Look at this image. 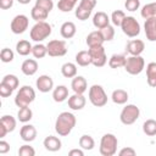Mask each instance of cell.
<instances>
[{"label": "cell", "instance_id": "6da1fadb", "mask_svg": "<svg viewBox=\"0 0 156 156\" xmlns=\"http://www.w3.org/2000/svg\"><path fill=\"white\" fill-rule=\"evenodd\" d=\"M76 116L71 112H61L55 122V130L61 136H67L76 126Z\"/></svg>", "mask_w": 156, "mask_h": 156}, {"label": "cell", "instance_id": "7a4b0ae2", "mask_svg": "<svg viewBox=\"0 0 156 156\" xmlns=\"http://www.w3.org/2000/svg\"><path fill=\"white\" fill-rule=\"evenodd\" d=\"M117 145H118L117 138L111 133H106L102 135L100 140V147H99L100 154L102 156H112L117 152Z\"/></svg>", "mask_w": 156, "mask_h": 156}, {"label": "cell", "instance_id": "3957f363", "mask_svg": "<svg viewBox=\"0 0 156 156\" xmlns=\"http://www.w3.org/2000/svg\"><path fill=\"white\" fill-rule=\"evenodd\" d=\"M35 99V91L30 85H23L20 88L18 93L16 94L15 98V104L17 107H26L29 106Z\"/></svg>", "mask_w": 156, "mask_h": 156}, {"label": "cell", "instance_id": "277c9868", "mask_svg": "<svg viewBox=\"0 0 156 156\" xmlns=\"http://www.w3.org/2000/svg\"><path fill=\"white\" fill-rule=\"evenodd\" d=\"M50 34H51V26L45 21L37 22L30 29V39L37 41V43L43 41Z\"/></svg>", "mask_w": 156, "mask_h": 156}, {"label": "cell", "instance_id": "5b68a950", "mask_svg": "<svg viewBox=\"0 0 156 156\" xmlns=\"http://www.w3.org/2000/svg\"><path fill=\"white\" fill-rule=\"evenodd\" d=\"M89 100L96 107H102L107 104V94L99 84H94L89 88Z\"/></svg>", "mask_w": 156, "mask_h": 156}, {"label": "cell", "instance_id": "8992f818", "mask_svg": "<svg viewBox=\"0 0 156 156\" xmlns=\"http://www.w3.org/2000/svg\"><path fill=\"white\" fill-rule=\"evenodd\" d=\"M139 116H140L139 107L130 104V105H127L126 107H123V110L121 111V115H119V119L123 124L130 126L139 118Z\"/></svg>", "mask_w": 156, "mask_h": 156}, {"label": "cell", "instance_id": "52a82bcc", "mask_svg": "<svg viewBox=\"0 0 156 156\" xmlns=\"http://www.w3.org/2000/svg\"><path fill=\"white\" fill-rule=\"evenodd\" d=\"M144 67H145V61H144V58L140 55L139 56H132L130 55L126 60L124 69L129 74H132V76H136V74L141 73L143 69H144Z\"/></svg>", "mask_w": 156, "mask_h": 156}, {"label": "cell", "instance_id": "ba28073f", "mask_svg": "<svg viewBox=\"0 0 156 156\" xmlns=\"http://www.w3.org/2000/svg\"><path fill=\"white\" fill-rule=\"evenodd\" d=\"M121 28L122 32L129 38H134L140 33V24L133 16H126L121 24Z\"/></svg>", "mask_w": 156, "mask_h": 156}, {"label": "cell", "instance_id": "9c48e42d", "mask_svg": "<svg viewBox=\"0 0 156 156\" xmlns=\"http://www.w3.org/2000/svg\"><path fill=\"white\" fill-rule=\"evenodd\" d=\"M96 5V0H80L78 7L76 9V17L79 21H85L89 18V16L93 12V9Z\"/></svg>", "mask_w": 156, "mask_h": 156}, {"label": "cell", "instance_id": "30bf717a", "mask_svg": "<svg viewBox=\"0 0 156 156\" xmlns=\"http://www.w3.org/2000/svg\"><path fill=\"white\" fill-rule=\"evenodd\" d=\"M48 55L51 57H60L67 54V46L65 40H50L46 44Z\"/></svg>", "mask_w": 156, "mask_h": 156}, {"label": "cell", "instance_id": "8fae6325", "mask_svg": "<svg viewBox=\"0 0 156 156\" xmlns=\"http://www.w3.org/2000/svg\"><path fill=\"white\" fill-rule=\"evenodd\" d=\"M89 52L91 56V63L95 67L105 66V63L107 62V57H106V52H105V49L102 45L89 48Z\"/></svg>", "mask_w": 156, "mask_h": 156}, {"label": "cell", "instance_id": "7c38bea8", "mask_svg": "<svg viewBox=\"0 0 156 156\" xmlns=\"http://www.w3.org/2000/svg\"><path fill=\"white\" fill-rule=\"evenodd\" d=\"M29 26V20L26 15H17L11 21V32L15 34H22L27 30Z\"/></svg>", "mask_w": 156, "mask_h": 156}, {"label": "cell", "instance_id": "4fadbf2b", "mask_svg": "<svg viewBox=\"0 0 156 156\" xmlns=\"http://www.w3.org/2000/svg\"><path fill=\"white\" fill-rule=\"evenodd\" d=\"M145 49V44L143 40L140 39H133L129 40L126 45V51L128 54H130L132 56H139Z\"/></svg>", "mask_w": 156, "mask_h": 156}, {"label": "cell", "instance_id": "5bb4252c", "mask_svg": "<svg viewBox=\"0 0 156 156\" xmlns=\"http://www.w3.org/2000/svg\"><path fill=\"white\" fill-rule=\"evenodd\" d=\"M35 85H37V88H38L39 91H41V93H49L54 88V80H52V78L50 76L43 74V76H40L35 80Z\"/></svg>", "mask_w": 156, "mask_h": 156}, {"label": "cell", "instance_id": "9a60e30c", "mask_svg": "<svg viewBox=\"0 0 156 156\" xmlns=\"http://www.w3.org/2000/svg\"><path fill=\"white\" fill-rule=\"evenodd\" d=\"M144 29H145L146 39L150 41H156V17L145 20Z\"/></svg>", "mask_w": 156, "mask_h": 156}, {"label": "cell", "instance_id": "2e32d148", "mask_svg": "<svg viewBox=\"0 0 156 156\" xmlns=\"http://www.w3.org/2000/svg\"><path fill=\"white\" fill-rule=\"evenodd\" d=\"M85 98L83 96V94H77L74 93L72 96L68 98V107L71 110H74V111H78V110H82L84 106H85Z\"/></svg>", "mask_w": 156, "mask_h": 156}, {"label": "cell", "instance_id": "e0dca14e", "mask_svg": "<svg viewBox=\"0 0 156 156\" xmlns=\"http://www.w3.org/2000/svg\"><path fill=\"white\" fill-rule=\"evenodd\" d=\"M20 136L23 141L30 143L37 138V129L32 124H24L20 130Z\"/></svg>", "mask_w": 156, "mask_h": 156}, {"label": "cell", "instance_id": "ac0fdd59", "mask_svg": "<svg viewBox=\"0 0 156 156\" xmlns=\"http://www.w3.org/2000/svg\"><path fill=\"white\" fill-rule=\"evenodd\" d=\"M71 88L77 94H84L87 91V88H88L87 79L82 76H76L71 82Z\"/></svg>", "mask_w": 156, "mask_h": 156}, {"label": "cell", "instance_id": "d6986e66", "mask_svg": "<svg viewBox=\"0 0 156 156\" xmlns=\"http://www.w3.org/2000/svg\"><path fill=\"white\" fill-rule=\"evenodd\" d=\"M44 147L48 150V151H51V152H55V151H58L61 149V140L57 138V136H54V135H49L44 139Z\"/></svg>", "mask_w": 156, "mask_h": 156}, {"label": "cell", "instance_id": "ffe728a7", "mask_svg": "<svg viewBox=\"0 0 156 156\" xmlns=\"http://www.w3.org/2000/svg\"><path fill=\"white\" fill-rule=\"evenodd\" d=\"M104 41H105V40H104V37H102V34L100 33V30H94V32L89 33L88 37H87V40H85V43H87V45H88L89 48L100 46V45L104 44Z\"/></svg>", "mask_w": 156, "mask_h": 156}, {"label": "cell", "instance_id": "44dd1931", "mask_svg": "<svg viewBox=\"0 0 156 156\" xmlns=\"http://www.w3.org/2000/svg\"><path fill=\"white\" fill-rule=\"evenodd\" d=\"M21 71L26 76H33L38 71V62L33 58H27L23 61V63L21 66Z\"/></svg>", "mask_w": 156, "mask_h": 156}, {"label": "cell", "instance_id": "7402d4cb", "mask_svg": "<svg viewBox=\"0 0 156 156\" xmlns=\"http://www.w3.org/2000/svg\"><path fill=\"white\" fill-rule=\"evenodd\" d=\"M93 24L98 29H101V28L108 26L110 24V18H108L107 13H105L102 11H98L93 17Z\"/></svg>", "mask_w": 156, "mask_h": 156}, {"label": "cell", "instance_id": "603a6c76", "mask_svg": "<svg viewBox=\"0 0 156 156\" xmlns=\"http://www.w3.org/2000/svg\"><path fill=\"white\" fill-rule=\"evenodd\" d=\"M76 32H77V28H76V24L73 23V22H65L62 26H61V28H60V33H61V35H62V38H65V39H71V38H73L74 37V34H76Z\"/></svg>", "mask_w": 156, "mask_h": 156}, {"label": "cell", "instance_id": "cb8c5ba5", "mask_svg": "<svg viewBox=\"0 0 156 156\" xmlns=\"http://www.w3.org/2000/svg\"><path fill=\"white\" fill-rule=\"evenodd\" d=\"M68 98V88L66 85H57L52 91V99L56 102H62Z\"/></svg>", "mask_w": 156, "mask_h": 156}, {"label": "cell", "instance_id": "d4e9b609", "mask_svg": "<svg viewBox=\"0 0 156 156\" xmlns=\"http://www.w3.org/2000/svg\"><path fill=\"white\" fill-rule=\"evenodd\" d=\"M146 79L150 87L156 88V62H150L146 66Z\"/></svg>", "mask_w": 156, "mask_h": 156}, {"label": "cell", "instance_id": "484cf974", "mask_svg": "<svg viewBox=\"0 0 156 156\" xmlns=\"http://www.w3.org/2000/svg\"><path fill=\"white\" fill-rule=\"evenodd\" d=\"M126 60L127 58H126L124 55H122V54H113L110 57V60H108V66L111 68H113V69L119 68V67H124Z\"/></svg>", "mask_w": 156, "mask_h": 156}, {"label": "cell", "instance_id": "4316f807", "mask_svg": "<svg viewBox=\"0 0 156 156\" xmlns=\"http://www.w3.org/2000/svg\"><path fill=\"white\" fill-rule=\"evenodd\" d=\"M76 62L82 66V67H85V66H89L91 63V56H90V52L89 50H82L79 52H77L76 55Z\"/></svg>", "mask_w": 156, "mask_h": 156}, {"label": "cell", "instance_id": "83f0119b", "mask_svg": "<svg viewBox=\"0 0 156 156\" xmlns=\"http://www.w3.org/2000/svg\"><path fill=\"white\" fill-rule=\"evenodd\" d=\"M111 99H112V101L115 104L123 105L128 100V93L126 90H123V89H116V90H113V93L111 95Z\"/></svg>", "mask_w": 156, "mask_h": 156}, {"label": "cell", "instance_id": "f1b7e54d", "mask_svg": "<svg viewBox=\"0 0 156 156\" xmlns=\"http://www.w3.org/2000/svg\"><path fill=\"white\" fill-rule=\"evenodd\" d=\"M61 73L65 78H74L77 76V66L72 62H66L61 67Z\"/></svg>", "mask_w": 156, "mask_h": 156}, {"label": "cell", "instance_id": "f546056e", "mask_svg": "<svg viewBox=\"0 0 156 156\" xmlns=\"http://www.w3.org/2000/svg\"><path fill=\"white\" fill-rule=\"evenodd\" d=\"M32 49H33V46L30 45V43L28 40H20L16 44V51L21 56H27L28 54L32 52Z\"/></svg>", "mask_w": 156, "mask_h": 156}, {"label": "cell", "instance_id": "4dcf8cb0", "mask_svg": "<svg viewBox=\"0 0 156 156\" xmlns=\"http://www.w3.org/2000/svg\"><path fill=\"white\" fill-rule=\"evenodd\" d=\"M140 15L145 20L156 17V2H150V4L144 5L141 11H140Z\"/></svg>", "mask_w": 156, "mask_h": 156}, {"label": "cell", "instance_id": "1f68e13d", "mask_svg": "<svg viewBox=\"0 0 156 156\" xmlns=\"http://www.w3.org/2000/svg\"><path fill=\"white\" fill-rule=\"evenodd\" d=\"M48 15H49L48 11H45V10H43V9H40V7L35 6V5H34V7H33L32 11H30L32 18H33L34 21H37V22H41V21L46 20V18H48Z\"/></svg>", "mask_w": 156, "mask_h": 156}, {"label": "cell", "instance_id": "d6a6232c", "mask_svg": "<svg viewBox=\"0 0 156 156\" xmlns=\"http://www.w3.org/2000/svg\"><path fill=\"white\" fill-rule=\"evenodd\" d=\"M0 124L4 126V127L6 128V130L10 133V132H13L15 128H16V119H15L11 115H5V116L1 117Z\"/></svg>", "mask_w": 156, "mask_h": 156}, {"label": "cell", "instance_id": "836d02e7", "mask_svg": "<svg viewBox=\"0 0 156 156\" xmlns=\"http://www.w3.org/2000/svg\"><path fill=\"white\" fill-rule=\"evenodd\" d=\"M79 146L83 150H93L94 146H95V141H94L93 136H90L88 134H84L79 138Z\"/></svg>", "mask_w": 156, "mask_h": 156}, {"label": "cell", "instance_id": "e575fe53", "mask_svg": "<svg viewBox=\"0 0 156 156\" xmlns=\"http://www.w3.org/2000/svg\"><path fill=\"white\" fill-rule=\"evenodd\" d=\"M17 117H18V121H20V122L27 123V122H29V121L32 119L33 112H32V110H30L28 106H26V107H20L18 113H17Z\"/></svg>", "mask_w": 156, "mask_h": 156}, {"label": "cell", "instance_id": "d590c367", "mask_svg": "<svg viewBox=\"0 0 156 156\" xmlns=\"http://www.w3.org/2000/svg\"><path fill=\"white\" fill-rule=\"evenodd\" d=\"M77 2H78V0H58L57 9L62 12H69L74 9Z\"/></svg>", "mask_w": 156, "mask_h": 156}, {"label": "cell", "instance_id": "8d00e7d4", "mask_svg": "<svg viewBox=\"0 0 156 156\" xmlns=\"http://www.w3.org/2000/svg\"><path fill=\"white\" fill-rule=\"evenodd\" d=\"M143 132L149 136L156 135V121L155 119H146L143 124Z\"/></svg>", "mask_w": 156, "mask_h": 156}, {"label": "cell", "instance_id": "74e56055", "mask_svg": "<svg viewBox=\"0 0 156 156\" xmlns=\"http://www.w3.org/2000/svg\"><path fill=\"white\" fill-rule=\"evenodd\" d=\"M32 54L35 58H43L46 54H48V49H46V45H43V44H35L32 49Z\"/></svg>", "mask_w": 156, "mask_h": 156}, {"label": "cell", "instance_id": "f35d334b", "mask_svg": "<svg viewBox=\"0 0 156 156\" xmlns=\"http://www.w3.org/2000/svg\"><path fill=\"white\" fill-rule=\"evenodd\" d=\"M1 82L5 83V84H7V85H9L10 88H12L13 90L17 89V88H18V84H20V80H18V78H17L15 74H6V76L2 78Z\"/></svg>", "mask_w": 156, "mask_h": 156}, {"label": "cell", "instance_id": "ab89813d", "mask_svg": "<svg viewBox=\"0 0 156 156\" xmlns=\"http://www.w3.org/2000/svg\"><path fill=\"white\" fill-rule=\"evenodd\" d=\"M124 17H126V15H124L123 11H121V10H116V11H113L112 15H111V21H112V23H113L115 26L121 27V24H122Z\"/></svg>", "mask_w": 156, "mask_h": 156}, {"label": "cell", "instance_id": "60d3db41", "mask_svg": "<svg viewBox=\"0 0 156 156\" xmlns=\"http://www.w3.org/2000/svg\"><path fill=\"white\" fill-rule=\"evenodd\" d=\"M100 33L102 34L105 41H110V40H112L113 37H115V29H113V27L110 26V24L106 26V27H104V28H101V29H100Z\"/></svg>", "mask_w": 156, "mask_h": 156}, {"label": "cell", "instance_id": "b9f144b4", "mask_svg": "<svg viewBox=\"0 0 156 156\" xmlns=\"http://www.w3.org/2000/svg\"><path fill=\"white\" fill-rule=\"evenodd\" d=\"M13 57H15L13 51H12L11 49H9V48H4V49L1 50V52H0V58H1V61L5 62V63L11 62V61L13 60Z\"/></svg>", "mask_w": 156, "mask_h": 156}, {"label": "cell", "instance_id": "7bdbcfd3", "mask_svg": "<svg viewBox=\"0 0 156 156\" xmlns=\"http://www.w3.org/2000/svg\"><path fill=\"white\" fill-rule=\"evenodd\" d=\"M35 6L50 12L54 7V2H52V0H35Z\"/></svg>", "mask_w": 156, "mask_h": 156}, {"label": "cell", "instance_id": "ee69618b", "mask_svg": "<svg viewBox=\"0 0 156 156\" xmlns=\"http://www.w3.org/2000/svg\"><path fill=\"white\" fill-rule=\"evenodd\" d=\"M124 7H126L127 11L134 12L140 7V0H126Z\"/></svg>", "mask_w": 156, "mask_h": 156}, {"label": "cell", "instance_id": "f6af8a7d", "mask_svg": "<svg viewBox=\"0 0 156 156\" xmlns=\"http://www.w3.org/2000/svg\"><path fill=\"white\" fill-rule=\"evenodd\" d=\"M18 155L20 156H34L35 150L30 145H22L18 150Z\"/></svg>", "mask_w": 156, "mask_h": 156}, {"label": "cell", "instance_id": "bcb514c9", "mask_svg": "<svg viewBox=\"0 0 156 156\" xmlns=\"http://www.w3.org/2000/svg\"><path fill=\"white\" fill-rule=\"evenodd\" d=\"M12 91H13V89L12 88H10L7 84H5V83H0V95L2 96V98H9L11 94H12Z\"/></svg>", "mask_w": 156, "mask_h": 156}, {"label": "cell", "instance_id": "7dc6e473", "mask_svg": "<svg viewBox=\"0 0 156 156\" xmlns=\"http://www.w3.org/2000/svg\"><path fill=\"white\" fill-rule=\"evenodd\" d=\"M119 156H135V150L134 149H132V147H124V149H122L119 152Z\"/></svg>", "mask_w": 156, "mask_h": 156}, {"label": "cell", "instance_id": "c3c4849f", "mask_svg": "<svg viewBox=\"0 0 156 156\" xmlns=\"http://www.w3.org/2000/svg\"><path fill=\"white\" fill-rule=\"evenodd\" d=\"M12 5H13V0H0V9L2 10L11 9Z\"/></svg>", "mask_w": 156, "mask_h": 156}, {"label": "cell", "instance_id": "681fc988", "mask_svg": "<svg viewBox=\"0 0 156 156\" xmlns=\"http://www.w3.org/2000/svg\"><path fill=\"white\" fill-rule=\"evenodd\" d=\"M10 150V144L5 140H0V154H6Z\"/></svg>", "mask_w": 156, "mask_h": 156}, {"label": "cell", "instance_id": "f907efd6", "mask_svg": "<svg viewBox=\"0 0 156 156\" xmlns=\"http://www.w3.org/2000/svg\"><path fill=\"white\" fill-rule=\"evenodd\" d=\"M69 156H84V151L83 149H72L69 152H68Z\"/></svg>", "mask_w": 156, "mask_h": 156}, {"label": "cell", "instance_id": "816d5d0a", "mask_svg": "<svg viewBox=\"0 0 156 156\" xmlns=\"http://www.w3.org/2000/svg\"><path fill=\"white\" fill-rule=\"evenodd\" d=\"M7 133H9V132L6 130V128H5L4 126H1V124H0V138H4Z\"/></svg>", "mask_w": 156, "mask_h": 156}, {"label": "cell", "instance_id": "f5cc1de1", "mask_svg": "<svg viewBox=\"0 0 156 156\" xmlns=\"http://www.w3.org/2000/svg\"><path fill=\"white\" fill-rule=\"evenodd\" d=\"M20 4H23V5H27V4H29L30 2V0H17Z\"/></svg>", "mask_w": 156, "mask_h": 156}]
</instances>
